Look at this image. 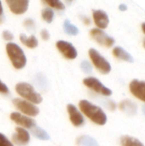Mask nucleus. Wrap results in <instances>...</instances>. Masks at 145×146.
Here are the masks:
<instances>
[{
	"mask_svg": "<svg viewBox=\"0 0 145 146\" xmlns=\"http://www.w3.org/2000/svg\"><path fill=\"white\" fill-rule=\"evenodd\" d=\"M33 81L36 86L41 91H45L48 88V80L44 74H37L33 78Z\"/></svg>",
	"mask_w": 145,
	"mask_h": 146,
	"instance_id": "17",
	"label": "nucleus"
},
{
	"mask_svg": "<svg viewBox=\"0 0 145 146\" xmlns=\"http://www.w3.org/2000/svg\"><path fill=\"white\" fill-rule=\"evenodd\" d=\"M24 26L29 29V30H32L34 27H35V23H34V21L32 19H26L25 21H24Z\"/></svg>",
	"mask_w": 145,
	"mask_h": 146,
	"instance_id": "27",
	"label": "nucleus"
},
{
	"mask_svg": "<svg viewBox=\"0 0 145 146\" xmlns=\"http://www.w3.org/2000/svg\"><path fill=\"white\" fill-rule=\"evenodd\" d=\"M113 54L115 57H117L121 60H123V61H126L128 62H134L132 56L129 52H127L126 50H124L122 47H120V46L115 47L113 50Z\"/></svg>",
	"mask_w": 145,
	"mask_h": 146,
	"instance_id": "16",
	"label": "nucleus"
},
{
	"mask_svg": "<svg viewBox=\"0 0 145 146\" xmlns=\"http://www.w3.org/2000/svg\"><path fill=\"white\" fill-rule=\"evenodd\" d=\"M83 83L85 86H87L88 88H90L91 90L94 91L97 93L102 94L103 96H110L112 94V91L109 88L103 86L102 82L97 78L94 77L85 78L83 80Z\"/></svg>",
	"mask_w": 145,
	"mask_h": 146,
	"instance_id": "5",
	"label": "nucleus"
},
{
	"mask_svg": "<svg viewBox=\"0 0 145 146\" xmlns=\"http://www.w3.org/2000/svg\"><path fill=\"white\" fill-rule=\"evenodd\" d=\"M67 110L69 115L70 121L73 126L81 127L85 124V119H84L83 115L79 112V110L73 104H68L67 106Z\"/></svg>",
	"mask_w": 145,
	"mask_h": 146,
	"instance_id": "11",
	"label": "nucleus"
},
{
	"mask_svg": "<svg viewBox=\"0 0 145 146\" xmlns=\"http://www.w3.org/2000/svg\"><path fill=\"white\" fill-rule=\"evenodd\" d=\"M92 13H93L94 22L97 25V27H99V29L101 30L105 29L109 23V15H107V13L101 9H94Z\"/></svg>",
	"mask_w": 145,
	"mask_h": 146,
	"instance_id": "13",
	"label": "nucleus"
},
{
	"mask_svg": "<svg viewBox=\"0 0 145 146\" xmlns=\"http://www.w3.org/2000/svg\"><path fill=\"white\" fill-rule=\"evenodd\" d=\"M130 91L136 98L145 102V81L133 80L130 84Z\"/></svg>",
	"mask_w": 145,
	"mask_h": 146,
	"instance_id": "12",
	"label": "nucleus"
},
{
	"mask_svg": "<svg viewBox=\"0 0 145 146\" xmlns=\"http://www.w3.org/2000/svg\"><path fill=\"white\" fill-rule=\"evenodd\" d=\"M89 56H90V58H91V62H93L94 66L102 74H109L111 71V65H110V63L97 50L90 49Z\"/></svg>",
	"mask_w": 145,
	"mask_h": 146,
	"instance_id": "4",
	"label": "nucleus"
},
{
	"mask_svg": "<svg viewBox=\"0 0 145 146\" xmlns=\"http://www.w3.org/2000/svg\"><path fill=\"white\" fill-rule=\"evenodd\" d=\"M13 104L16 107L17 110L21 111L22 113L30 115V116H36L39 113V109L33 104L21 99V98H15L12 101Z\"/></svg>",
	"mask_w": 145,
	"mask_h": 146,
	"instance_id": "6",
	"label": "nucleus"
},
{
	"mask_svg": "<svg viewBox=\"0 0 145 146\" xmlns=\"http://www.w3.org/2000/svg\"><path fill=\"white\" fill-rule=\"evenodd\" d=\"M41 38L44 39V40H48L50 38V33L46 30V29H44L41 31Z\"/></svg>",
	"mask_w": 145,
	"mask_h": 146,
	"instance_id": "30",
	"label": "nucleus"
},
{
	"mask_svg": "<svg viewBox=\"0 0 145 146\" xmlns=\"http://www.w3.org/2000/svg\"><path fill=\"white\" fill-rule=\"evenodd\" d=\"M0 146H14L5 135L0 133Z\"/></svg>",
	"mask_w": 145,
	"mask_h": 146,
	"instance_id": "26",
	"label": "nucleus"
},
{
	"mask_svg": "<svg viewBox=\"0 0 145 146\" xmlns=\"http://www.w3.org/2000/svg\"><path fill=\"white\" fill-rule=\"evenodd\" d=\"M77 145L79 146H99L97 141L90 136H80L77 139Z\"/></svg>",
	"mask_w": 145,
	"mask_h": 146,
	"instance_id": "19",
	"label": "nucleus"
},
{
	"mask_svg": "<svg viewBox=\"0 0 145 146\" xmlns=\"http://www.w3.org/2000/svg\"><path fill=\"white\" fill-rule=\"evenodd\" d=\"M3 9L2 3H1V1H0V17L3 16Z\"/></svg>",
	"mask_w": 145,
	"mask_h": 146,
	"instance_id": "32",
	"label": "nucleus"
},
{
	"mask_svg": "<svg viewBox=\"0 0 145 146\" xmlns=\"http://www.w3.org/2000/svg\"><path fill=\"white\" fill-rule=\"evenodd\" d=\"M55 16V13L51 8L46 7L42 11V17L47 23H51Z\"/></svg>",
	"mask_w": 145,
	"mask_h": 146,
	"instance_id": "23",
	"label": "nucleus"
},
{
	"mask_svg": "<svg viewBox=\"0 0 145 146\" xmlns=\"http://www.w3.org/2000/svg\"><path fill=\"white\" fill-rule=\"evenodd\" d=\"M16 92L21 96L26 101H28L32 104H38L42 102L43 98L41 95L35 91L33 86L26 82H20L15 86Z\"/></svg>",
	"mask_w": 145,
	"mask_h": 146,
	"instance_id": "3",
	"label": "nucleus"
},
{
	"mask_svg": "<svg viewBox=\"0 0 145 146\" xmlns=\"http://www.w3.org/2000/svg\"><path fill=\"white\" fill-rule=\"evenodd\" d=\"M0 92L3 93V94H8L9 92L8 86L3 82H2L1 80H0Z\"/></svg>",
	"mask_w": 145,
	"mask_h": 146,
	"instance_id": "29",
	"label": "nucleus"
},
{
	"mask_svg": "<svg viewBox=\"0 0 145 146\" xmlns=\"http://www.w3.org/2000/svg\"><path fill=\"white\" fill-rule=\"evenodd\" d=\"M44 3H46L48 6H50L51 8H54L58 10H63L65 9V4L61 2V1H57V0H52V1H44Z\"/></svg>",
	"mask_w": 145,
	"mask_h": 146,
	"instance_id": "24",
	"label": "nucleus"
},
{
	"mask_svg": "<svg viewBox=\"0 0 145 146\" xmlns=\"http://www.w3.org/2000/svg\"><path fill=\"white\" fill-rule=\"evenodd\" d=\"M80 68H81L82 71L87 74H90L92 73V66L88 61H83L80 63Z\"/></svg>",
	"mask_w": 145,
	"mask_h": 146,
	"instance_id": "25",
	"label": "nucleus"
},
{
	"mask_svg": "<svg viewBox=\"0 0 145 146\" xmlns=\"http://www.w3.org/2000/svg\"><path fill=\"white\" fill-rule=\"evenodd\" d=\"M119 9H120V10H121V11H126V10H127V6H126V4H124V3H122V4H121V5L119 6Z\"/></svg>",
	"mask_w": 145,
	"mask_h": 146,
	"instance_id": "31",
	"label": "nucleus"
},
{
	"mask_svg": "<svg viewBox=\"0 0 145 146\" xmlns=\"http://www.w3.org/2000/svg\"><path fill=\"white\" fill-rule=\"evenodd\" d=\"M142 29H143L144 33H145V22H144V23H143V25H142Z\"/></svg>",
	"mask_w": 145,
	"mask_h": 146,
	"instance_id": "33",
	"label": "nucleus"
},
{
	"mask_svg": "<svg viewBox=\"0 0 145 146\" xmlns=\"http://www.w3.org/2000/svg\"><path fill=\"white\" fill-rule=\"evenodd\" d=\"M6 3L9 5V9L15 15L25 13L29 6V1L27 0H7Z\"/></svg>",
	"mask_w": 145,
	"mask_h": 146,
	"instance_id": "10",
	"label": "nucleus"
},
{
	"mask_svg": "<svg viewBox=\"0 0 145 146\" xmlns=\"http://www.w3.org/2000/svg\"><path fill=\"white\" fill-rule=\"evenodd\" d=\"M10 119L16 124L21 126V127H24L26 128H32L33 127L36 126V122L33 119L28 117V116H26V115H23L18 112H13L11 113L10 115Z\"/></svg>",
	"mask_w": 145,
	"mask_h": 146,
	"instance_id": "9",
	"label": "nucleus"
},
{
	"mask_svg": "<svg viewBox=\"0 0 145 146\" xmlns=\"http://www.w3.org/2000/svg\"><path fill=\"white\" fill-rule=\"evenodd\" d=\"M121 146H144V144L138 139L131 136H123L121 139Z\"/></svg>",
	"mask_w": 145,
	"mask_h": 146,
	"instance_id": "20",
	"label": "nucleus"
},
{
	"mask_svg": "<svg viewBox=\"0 0 145 146\" xmlns=\"http://www.w3.org/2000/svg\"><path fill=\"white\" fill-rule=\"evenodd\" d=\"M63 28L64 31L72 36H75L79 33V29L76 26H74L73 24H72L68 20H66L63 23Z\"/></svg>",
	"mask_w": 145,
	"mask_h": 146,
	"instance_id": "22",
	"label": "nucleus"
},
{
	"mask_svg": "<svg viewBox=\"0 0 145 146\" xmlns=\"http://www.w3.org/2000/svg\"><path fill=\"white\" fill-rule=\"evenodd\" d=\"M143 113H144V115H145V104L143 106Z\"/></svg>",
	"mask_w": 145,
	"mask_h": 146,
	"instance_id": "34",
	"label": "nucleus"
},
{
	"mask_svg": "<svg viewBox=\"0 0 145 146\" xmlns=\"http://www.w3.org/2000/svg\"><path fill=\"white\" fill-rule=\"evenodd\" d=\"M91 36L99 44L104 45L106 47H111L115 44V39L99 28L92 29L91 31Z\"/></svg>",
	"mask_w": 145,
	"mask_h": 146,
	"instance_id": "7",
	"label": "nucleus"
},
{
	"mask_svg": "<svg viewBox=\"0 0 145 146\" xmlns=\"http://www.w3.org/2000/svg\"><path fill=\"white\" fill-rule=\"evenodd\" d=\"M6 51L15 68L21 69L26 66V57L23 50L18 44L15 43H8L6 44Z\"/></svg>",
	"mask_w": 145,
	"mask_h": 146,
	"instance_id": "2",
	"label": "nucleus"
},
{
	"mask_svg": "<svg viewBox=\"0 0 145 146\" xmlns=\"http://www.w3.org/2000/svg\"><path fill=\"white\" fill-rule=\"evenodd\" d=\"M144 46L145 48V39H144Z\"/></svg>",
	"mask_w": 145,
	"mask_h": 146,
	"instance_id": "35",
	"label": "nucleus"
},
{
	"mask_svg": "<svg viewBox=\"0 0 145 146\" xmlns=\"http://www.w3.org/2000/svg\"><path fill=\"white\" fill-rule=\"evenodd\" d=\"M3 38L7 41H11L14 38V35H13V33L11 32H9L8 30H5V31L3 32Z\"/></svg>",
	"mask_w": 145,
	"mask_h": 146,
	"instance_id": "28",
	"label": "nucleus"
},
{
	"mask_svg": "<svg viewBox=\"0 0 145 146\" xmlns=\"http://www.w3.org/2000/svg\"><path fill=\"white\" fill-rule=\"evenodd\" d=\"M31 131H32V134L40 140H49L50 139V135L46 133V131L39 127L35 126L32 128Z\"/></svg>",
	"mask_w": 145,
	"mask_h": 146,
	"instance_id": "21",
	"label": "nucleus"
},
{
	"mask_svg": "<svg viewBox=\"0 0 145 146\" xmlns=\"http://www.w3.org/2000/svg\"><path fill=\"white\" fill-rule=\"evenodd\" d=\"M80 110L94 123L103 126L107 122L105 112L98 106L91 104L87 100H81L79 104Z\"/></svg>",
	"mask_w": 145,
	"mask_h": 146,
	"instance_id": "1",
	"label": "nucleus"
},
{
	"mask_svg": "<svg viewBox=\"0 0 145 146\" xmlns=\"http://www.w3.org/2000/svg\"><path fill=\"white\" fill-rule=\"evenodd\" d=\"M15 132V134L12 137L13 142L19 146L26 145L30 141V134L28 132L21 127H16Z\"/></svg>",
	"mask_w": 145,
	"mask_h": 146,
	"instance_id": "14",
	"label": "nucleus"
},
{
	"mask_svg": "<svg viewBox=\"0 0 145 146\" xmlns=\"http://www.w3.org/2000/svg\"><path fill=\"white\" fill-rule=\"evenodd\" d=\"M20 40L23 44H25L26 47L31 49L37 47L38 44V41L34 35H32L31 37H27L24 33H22L20 35Z\"/></svg>",
	"mask_w": 145,
	"mask_h": 146,
	"instance_id": "18",
	"label": "nucleus"
},
{
	"mask_svg": "<svg viewBox=\"0 0 145 146\" xmlns=\"http://www.w3.org/2000/svg\"><path fill=\"white\" fill-rule=\"evenodd\" d=\"M120 109L121 111H123L125 114H126L129 116H133L138 112V106L137 104L132 102V100L126 99L123 100L120 104Z\"/></svg>",
	"mask_w": 145,
	"mask_h": 146,
	"instance_id": "15",
	"label": "nucleus"
},
{
	"mask_svg": "<svg viewBox=\"0 0 145 146\" xmlns=\"http://www.w3.org/2000/svg\"><path fill=\"white\" fill-rule=\"evenodd\" d=\"M58 50L68 59H75L78 56L77 50L69 42L65 40H59L56 43Z\"/></svg>",
	"mask_w": 145,
	"mask_h": 146,
	"instance_id": "8",
	"label": "nucleus"
}]
</instances>
